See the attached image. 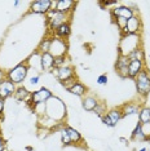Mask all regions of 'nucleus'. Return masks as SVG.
I'll use <instances>...</instances> for the list:
<instances>
[{"mask_svg": "<svg viewBox=\"0 0 150 151\" xmlns=\"http://www.w3.org/2000/svg\"><path fill=\"white\" fill-rule=\"evenodd\" d=\"M67 115V109L65 102L57 96H52L45 102V116L53 123L63 122Z\"/></svg>", "mask_w": 150, "mask_h": 151, "instance_id": "nucleus-1", "label": "nucleus"}, {"mask_svg": "<svg viewBox=\"0 0 150 151\" xmlns=\"http://www.w3.org/2000/svg\"><path fill=\"white\" fill-rule=\"evenodd\" d=\"M137 48H141V36L137 35H120L118 50L120 56H128Z\"/></svg>", "mask_w": 150, "mask_h": 151, "instance_id": "nucleus-2", "label": "nucleus"}, {"mask_svg": "<svg viewBox=\"0 0 150 151\" xmlns=\"http://www.w3.org/2000/svg\"><path fill=\"white\" fill-rule=\"evenodd\" d=\"M29 71H30L29 65L26 63V61H23V62L16 65L14 67H12L11 70L6 71V79L18 87V85L23 84V81H26Z\"/></svg>", "mask_w": 150, "mask_h": 151, "instance_id": "nucleus-3", "label": "nucleus"}, {"mask_svg": "<svg viewBox=\"0 0 150 151\" xmlns=\"http://www.w3.org/2000/svg\"><path fill=\"white\" fill-rule=\"evenodd\" d=\"M135 85H136V92L140 97L146 98L150 93V74L149 71L142 70L137 76L135 78Z\"/></svg>", "mask_w": 150, "mask_h": 151, "instance_id": "nucleus-4", "label": "nucleus"}, {"mask_svg": "<svg viewBox=\"0 0 150 151\" xmlns=\"http://www.w3.org/2000/svg\"><path fill=\"white\" fill-rule=\"evenodd\" d=\"M47 17V25H48V29L50 31L54 32V30L57 27H60L62 23L70 22L71 14H63V13L57 12L56 9H50V11L45 14Z\"/></svg>", "mask_w": 150, "mask_h": 151, "instance_id": "nucleus-5", "label": "nucleus"}, {"mask_svg": "<svg viewBox=\"0 0 150 151\" xmlns=\"http://www.w3.org/2000/svg\"><path fill=\"white\" fill-rule=\"evenodd\" d=\"M67 52H69V44H67V40L60 39V37H56V36L50 37L49 53L52 54L54 58L67 56Z\"/></svg>", "mask_w": 150, "mask_h": 151, "instance_id": "nucleus-6", "label": "nucleus"}, {"mask_svg": "<svg viewBox=\"0 0 150 151\" xmlns=\"http://www.w3.org/2000/svg\"><path fill=\"white\" fill-rule=\"evenodd\" d=\"M53 96V92L48 89L47 87H42L36 91L31 92V97H30V101H29V106L32 107L35 105H39V104H45L47 101Z\"/></svg>", "mask_w": 150, "mask_h": 151, "instance_id": "nucleus-7", "label": "nucleus"}, {"mask_svg": "<svg viewBox=\"0 0 150 151\" xmlns=\"http://www.w3.org/2000/svg\"><path fill=\"white\" fill-rule=\"evenodd\" d=\"M141 29H142L141 18L138 17V14H135L133 17L127 19L125 27L120 31V35H137V34L141 32Z\"/></svg>", "mask_w": 150, "mask_h": 151, "instance_id": "nucleus-8", "label": "nucleus"}, {"mask_svg": "<svg viewBox=\"0 0 150 151\" xmlns=\"http://www.w3.org/2000/svg\"><path fill=\"white\" fill-rule=\"evenodd\" d=\"M53 0H35L30 3V12L34 14H44L45 16L50 9H53Z\"/></svg>", "mask_w": 150, "mask_h": 151, "instance_id": "nucleus-9", "label": "nucleus"}, {"mask_svg": "<svg viewBox=\"0 0 150 151\" xmlns=\"http://www.w3.org/2000/svg\"><path fill=\"white\" fill-rule=\"evenodd\" d=\"M50 73H52V75L60 81V83L61 81L69 80V79L76 78L75 68L71 66V65H66V66H62V67H54Z\"/></svg>", "mask_w": 150, "mask_h": 151, "instance_id": "nucleus-10", "label": "nucleus"}, {"mask_svg": "<svg viewBox=\"0 0 150 151\" xmlns=\"http://www.w3.org/2000/svg\"><path fill=\"white\" fill-rule=\"evenodd\" d=\"M111 18H124V19H129L131 17H133L136 13V9L128 5H115L114 8L110 11Z\"/></svg>", "mask_w": 150, "mask_h": 151, "instance_id": "nucleus-11", "label": "nucleus"}, {"mask_svg": "<svg viewBox=\"0 0 150 151\" xmlns=\"http://www.w3.org/2000/svg\"><path fill=\"white\" fill-rule=\"evenodd\" d=\"M75 6H76V3L74 0H56L53 9H56L60 13H63V14H73Z\"/></svg>", "mask_w": 150, "mask_h": 151, "instance_id": "nucleus-12", "label": "nucleus"}, {"mask_svg": "<svg viewBox=\"0 0 150 151\" xmlns=\"http://www.w3.org/2000/svg\"><path fill=\"white\" fill-rule=\"evenodd\" d=\"M128 63H129V58L127 56L118 54L117 62H115V71L119 75V78L122 79L128 78Z\"/></svg>", "mask_w": 150, "mask_h": 151, "instance_id": "nucleus-13", "label": "nucleus"}, {"mask_svg": "<svg viewBox=\"0 0 150 151\" xmlns=\"http://www.w3.org/2000/svg\"><path fill=\"white\" fill-rule=\"evenodd\" d=\"M142 70H145V62L141 60H129L128 63V79L135 80V78L141 73Z\"/></svg>", "mask_w": 150, "mask_h": 151, "instance_id": "nucleus-14", "label": "nucleus"}, {"mask_svg": "<svg viewBox=\"0 0 150 151\" xmlns=\"http://www.w3.org/2000/svg\"><path fill=\"white\" fill-rule=\"evenodd\" d=\"M16 89H17V85L13 84L11 80H8V79L3 80L1 83H0V98L6 99V98L12 97V96L14 94Z\"/></svg>", "mask_w": 150, "mask_h": 151, "instance_id": "nucleus-15", "label": "nucleus"}, {"mask_svg": "<svg viewBox=\"0 0 150 151\" xmlns=\"http://www.w3.org/2000/svg\"><path fill=\"white\" fill-rule=\"evenodd\" d=\"M40 66L43 73H50L54 68V57L49 52L40 54Z\"/></svg>", "mask_w": 150, "mask_h": 151, "instance_id": "nucleus-16", "label": "nucleus"}, {"mask_svg": "<svg viewBox=\"0 0 150 151\" xmlns=\"http://www.w3.org/2000/svg\"><path fill=\"white\" fill-rule=\"evenodd\" d=\"M142 106H140V104L137 102H125L124 105L120 106V111L123 114V118H127V116H132V115H138V111Z\"/></svg>", "mask_w": 150, "mask_h": 151, "instance_id": "nucleus-17", "label": "nucleus"}, {"mask_svg": "<svg viewBox=\"0 0 150 151\" xmlns=\"http://www.w3.org/2000/svg\"><path fill=\"white\" fill-rule=\"evenodd\" d=\"M98 104H100V99L93 94H87L86 97L81 98V107L88 112H93V110L97 107Z\"/></svg>", "mask_w": 150, "mask_h": 151, "instance_id": "nucleus-18", "label": "nucleus"}, {"mask_svg": "<svg viewBox=\"0 0 150 151\" xmlns=\"http://www.w3.org/2000/svg\"><path fill=\"white\" fill-rule=\"evenodd\" d=\"M13 97L19 102H27V104H29L30 97H31V92H30L25 85H18L16 89V92H14V94H13Z\"/></svg>", "mask_w": 150, "mask_h": 151, "instance_id": "nucleus-19", "label": "nucleus"}, {"mask_svg": "<svg viewBox=\"0 0 150 151\" xmlns=\"http://www.w3.org/2000/svg\"><path fill=\"white\" fill-rule=\"evenodd\" d=\"M71 35V25L70 22H66V23H62L60 27H57L53 32V36L56 37H60V39H69V36Z\"/></svg>", "mask_w": 150, "mask_h": 151, "instance_id": "nucleus-20", "label": "nucleus"}, {"mask_svg": "<svg viewBox=\"0 0 150 151\" xmlns=\"http://www.w3.org/2000/svg\"><path fill=\"white\" fill-rule=\"evenodd\" d=\"M67 92H70L71 94H74V96H76V97H80V98H83V97H86V96L88 94V88L84 85L81 81L78 80L76 83H75L73 87H71Z\"/></svg>", "mask_w": 150, "mask_h": 151, "instance_id": "nucleus-21", "label": "nucleus"}, {"mask_svg": "<svg viewBox=\"0 0 150 151\" xmlns=\"http://www.w3.org/2000/svg\"><path fill=\"white\" fill-rule=\"evenodd\" d=\"M65 129H66L67 134L70 137V141H71V145H79V143L83 142V137L79 133V130L73 128V127L70 125H66L65 127Z\"/></svg>", "mask_w": 150, "mask_h": 151, "instance_id": "nucleus-22", "label": "nucleus"}, {"mask_svg": "<svg viewBox=\"0 0 150 151\" xmlns=\"http://www.w3.org/2000/svg\"><path fill=\"white\" fill-rule=\"evenodd\" d=\"M106 116H107L109 119H110V122H111L115 127H117L118 123L120 122L122 119H123V114H122V111H120V107H114V109L107 110Z\"/></svg>", "mask_w": 150, "mask_h": 151, "instance_id": "nucleus-23", "label": "nucleus"}, {"mask_svg": "<svg viewBox=\"0 0 150 151\" xmlns=\"http://www.w3.org/2000/svg\"><path fill=\"white\" fill-rule=\"evenodd\" d=\"M131 141H133V142H146L145 137L141 132V123L137 122V124L135 125V128L131 133Z\"/></svg>", "mask_w": 150, "mask_h": 151, "instance_id": "nucleus-24", "label": "nucleus"}, {"mask_svg": "<svg viewBox=\"0 0 150 151\" xmlns=\"http://www.w3.org/2000/svg\"><path fill=\"white\" fill-rule=\"evenodd\" d=\"M137 118H138V123H141V124L149 123L150 122V107H148V106H142L138 111Z\"/></svg>", "mask_w": 150, "mask_h": 151, "instance_id": "nucleus-25", "label": "nucleus"}, {"mask_svg": "<svg viewBox=\"0 0 150 151\" xmlns=\"http://www.w3.org/2000/svg\"><path fill=\"white\" fill-rule=\"evenodd\" d=\"M52 37V36H50ZM50 37H44L43 40H40V43H39V45H38L36 48V50L39 52L40 54L42 53H47V52H49V47H50Z\"/></svg>", "mask_w": 150, "mask_h": 151, "instance_id": "nucleus-26", "label": "nucleus"}, {"mask_svg": "<svg viewBox=\"0 0 150 151\" xmlns=\"http://www.w3.org/2000/svg\"><path fill=\"white\" fill-rule=\"evenodd\" d=\"M129 60H141V61H145V53H144V49L142 48H137L135 49L133 52H131L127 56Z\"/></svg>", "mask_w": 150, "mask_h": 151, "instance_id": "nucleus-27", "label": "nucleus"}, {"mask_svg": "<svg viewBox=\"0 0 150 151\" xmlns=\"http://www.w3.org/2000/svg\"><path fill=\"white\" fill-rule=\"evenodd\" d=\"M93 112L98 116V118H102V116H104V115L107 112L106 104H105V102H101V101H100V104H98V105H97V107L93 110Z\"/></svg>", "mask_w": 150, "mask_h": 151, "instance_id": "nucleus-28", "label": "nucleus"}, {"mask_svg": "<svg viewBox=\"0 0 150 151\" xmlns=\"http://www.w3.org/2000/svg\"><path fill=\"white\" fill-rule=\"evenodd\" d=\"M66 127V125H65ZM60 134H61V143H62L63 146H71V141H70V137L67 134L66 129L62 128L60 130Z\"/></svg>", "mask_w": 150, "mask_h": 151, "instance_id": "nucleus-29", "label": "nucleus"}, {"mask_svg": "<svg viewBox=\"0 0 150 151\" xmlns=\"http://www.w3.org/2000/svg\"><path fill=\"white\" fill-rule=\"evenodd\" d=\"M66 65H69V57L67 56L54 58V67H62V66H66Z\"/></svg>", "mask_w": 150, "mask_h": 151, "instance_id": "nucleus-30", "label": "nucleus"}, {"mask_svg": "<svg viewBox=\"0 0 150 151\" xmlns=\"http://www.w3.org/2000/svg\"><path fill=\"white\" fill-rule=\"evenodd\" d=\"M141 132H142V134H144L145 139L150 141V122L141 124Z\"/></svg>", "mask_w": 150, "mask_h": 151, "instance_id": "nucleus-31", "label": "nucleus"}, {"mask_svg": "<svg viewBox=\"0 0 150 151\" xmlns=\"http://www.w3.org/2000/svg\"><path fill=\"white\" fill-rule=\"evenodd\" d=\"M76 81H78V79H76V78H73V79H69V80H66V81H61L60 84L62 85V87L66 89V91H69V89L73 87V85L76 83Z\"/></svg>", "mask_w": 150, "mask_h": 151, "instance_id": "nucleus-32", "label": "nucleus"}, {"mask_svg": "<svg viewBox=\"0 0 150 151\" xmlns=\"http://www.w3.org/2000/svg\"><path fill=\"white\" fill-rule=\"evenodd\" d=\"M114 22H115V25L118 26V29L122 31V30H123L124 27H125L127 19H124V18H114Z\"/></svg>", "mask_w": 150, "mask_h": 151, "instance_id": "nucleus-33", "label": "nucleus"}, {"mask_svg": "<svg viewBox=\"0 0 150 151\" xmlns=\"http://www.w3.org/2000/svg\"><path fill=\"white\" fill-rule=\"evenodd\" d=\"M39 81H40V74L32 75V76L29 79V84H30V85H32V87H35V85L39 84Z\"/></svg>", "mask_w": 150, "mask_h": 151, "instance_id": "nucleus-34", "label": "nucleus"}, {"mask_svg": "<svg viewBox=\"0 0 150 151\" xmlns=\"http://www.w3.org/2000/svg\"><path fill=\"white\" fill-rule=\"evenodd\" d=\"M97 84L98 85H106L107 84V75L106 74H101L97 78Z\"/></svg>", "mask_w": 150, "mask_h": 151, "instance_id": "nucleus-35", "label": "nucleus"}, {"mask_svg": "<svg viewBox=\"0 0 150 151\" xmlns=\"http://www.w3.org/2000/svg\"><path fill=\"white\" fill-rule=\"evenodd\" d=\"M101 120H102V123H104L105 125H106V127H109V128H115V125H114V124H112V123L110 122V119H109L107 116H106V114H105L104 116H102V118H101Z\"/></svg>", "mask_w": 150, "mask_h": 151, "instance_id": "nucleus-36", "label": "nucleus"}, {"mask_svg": "<svg viewBox=\"0 0 150 151\" xmlns=\"http://www.w3.org/2000/svg\"><path fill=\"white\" fill-rule=\"evenodd\" d=\"M6 149V143H5V139L3 138V136L0 134V151H5Z\"/></svg>", "mask_w": 150, "mask_h": 151, "instance_id": "nucleus-37", "label": "nucleus"}, {"mask_svg": "<svg viewBox=\"0 0 150 151\" xmlns=\"http://www.w3.org/2000/svg\"><path fill=\"white\" fill-rule=\"evenodd\" d=\"M4 109H5V99L0 98V115H3V112H4Z\"/></svg>", "mask_w": 150, "mask_h": 151, "instance_id": "nucleus-38", "label": "nucleus"}, {"mask_svg": "<svg viewBox=\"0 0 150 151\" xmlns=\"http://www.w3.org/2000/svg\"><path fill=\"white\" fill-rule=\"evenodd\" d=\"M5 79H6V71L0 68V83H1L3 80H5Z\"/></svg>", "mask_w": 150, "mask_h": 151, "instance_id": "nucleus-39", "label": "nucleus"}, {"mask_svg": "<svg viewBox=\"0 0 150 151\" xmlns=\"http://www.w3.org/2000/svg\"><path fill=\"white\" fill-rule=\"evenodd\" d=\"M25 150H26V151H34V147H31V146H26V147H25Z\"/></svg>", "mask_w": 150, "mask_h": 151, "instance_id": "nucleus-40", "label": "nucleus"}, {"mask_svg": "<svg viewBox=\"0 0 150 151\" xmlns=\"http://www.w3.org/2000/svg\"><path fill=\"white\" fill-rule=\"evenodd\" d=\"M119 141H120V142H123V143H128V141L125 138H123V137H122V138H119Z\"/></svg>", "mask_w": 150, "mask_h": 151, "instance_id": "nucleus-41", "label": "nucleus"}, {"mask_svg": "<svg viewBox=\"0 0 150 151\" xmlns=\"http://www.w3.org/2000/svg\"><path fill=\"white\" fill-rule=\"evenodd\" d=\"M19 4H21V3H19V1H14V3H13V5H14V6H18Z\"/></svg>", "mask_w": 150, "mask_h": 151, "instance_id": "nucleus-42", "label": "nucleus"}, {"mask_svg": "<svg viewBox=\"0 0 150 151\" xmlns=\"http://www.w3.org/2000/svg\"><path fill=\"white\" fill-rule=\"evenodd\" d=\"M138 151H148V149H145V147H144V149H140Z\"/></svg>", "mask_w": 150, "mask_h": 151, "instance_id": "nucleus-43", "label": "nucleus"}]
</instances>
